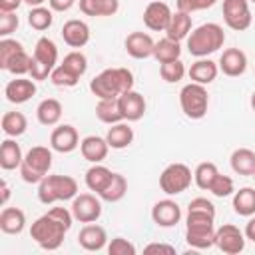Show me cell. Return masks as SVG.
<instances>
[{"instance_id": "obj_49", "label": "cell", "mask_w": 255, "mask_h": 255, "mask_svg": "<svg viewBox=\"0 0 255 255\" xmlns=\"http://www.w3.org/2000/svg\"><path fill=\"white\" fill-rule=\"evenodd\" d=\"M48 4L54 12H68L76 4V0H48Z\"/></svg>"}, {"instance_id": "obj_30", "label": "cell", "mask_w": 255, "mask_h": 255, "mask_svg": "<svg viewBox=\"0 0 255 255\" xmlns=\"http://www.w3.org/2000/svg\"><path fill=\"white\" fill-rule=\"evenodd\" d=\"M78 4L86 16H114L120 10V0H78Z\"/></svg>"}, {"instance_id": "obj_38", "label": "cell", "mask_w": 255, "mask_h": 255, "mask_svg": "<svg viewBox=\"0 0 255 255\" xmlns=\"http://www.w3.org/2000/svg\"><path fill=\"white\" fill-rule=\"evenodd\" d=\"M52 8H46V6H36V8H30L28 12V24L38 30V32H44L52 26L54 22V16H52Z\"/></svg>"}, {"instance_id": "obj_2", "label": "cell", "mask_w": 255, "mask_h": 255, "mask_svg": "<svg viewBox=\"0 0 255 255\" xmlns=\"http://www.w3.org/2000/svg\"><path fill=\"white\" fill-rule=\"evenodd\" d=\"M133 74L128 68H106L90 80V92L98 100L120 98L122 94L133 90Z\"/></svg>"}, {"instance_id": "obj_40", "label": "cell", "mask_w": 255, "mask_h": 255, "mask_svg": "<svg viewBox=\"0 0 255 255\" xmlns=\"http://www.w3.org/2000/svg\"><path fill=\"white\" fill-rule=\"evenodd\" d=\"M62 66L82 78V76L86 74V70H88V58H86L80 50H72V52H68V54L64 56Z\"/></svg>"}, {"instance_id": "obj_48", "label": "cell", "mask_w": 255, "mask_h": 255, "mask_svg": "<svg viewBox=\"0 0 255 255\" xmlns=\"http://www.w3.org/2000/svg\"><path fill=\"white\" fill-rule=\"evenodd\" d=\"M187 211H203V213L215 215V205H213L209 199H205V197H195V199L189 201Z\"/></svg>"}, {"instance_id": "obj_22", "label": "cell", "mask_w": 255, "mask_h": 255, "mask_svg": "<svg viewBox=\"0 0 255 255\" xmlns=\"http://www.w3.org/2000/svg\"><path fill=\"white\" fill-rule=\"evenodd\" d=\"M108 149L110 145L106 137H100V135H88L80 141V153L90 163H102L108 155Z\"/></svg>"}, {"instance_id": "obj_5", "label": "cell", "mask_w": 255, "mask_h": 255, "mask_svg": "<svg viewBox=\"0 0 255 255\" xmlns=\"http://www.w3.org/2000/svg\"><path fill=\"white\" fill-rule=\"evenodd\" d=\"M78 195V181L70 175H46L38 183V199L44 205H52L56 201H68Z\"/></svg>"}, {"instance_id": "obj_21", "label": "cell", "mask_w": 255, "mask_h": 255, "mask_svg": "<svg viewBox=\"0 0 255 255\" xmlns=\"http://www.w3.org/2000/svg\"><path fill=\"white\" fill-rule=\"evenodd\" d=\"M34 94H36V84H34V80H28V78H22V76L10 80V82L6 84V88H4V96H6V100L12 102V104H24V102H28Z\"/></svg>"}, {"instance_id": "obj_13", "label": "cell", "mask_w": 255, "mask_h": 255, "mask_svg": "<svg viewBox=\"0 0 255 255\" xmlns=\"http://www.w3.org/2000/svg\"><path fill=\"white\" fill-rule=\"evenodd\" d=\"M173 12L171 8L161 0H151L143 10V24L151 32H165L169 26Z\"/></svg>"}, {"instance_id": "obj_41", "label": "cell", "mask_w": 255, "mask_h": 255, "mask_svg": "<svg viewBox=\"0 0 255 255\" xmlns=\"http://www.w3.org/2000/svg\"><path fill=\"white\" fill-rule=\"evenodd\" d=\"M50 82L58 88H74L80 82V76H76L74 72H70L68 68H64L62 64H58L52 74H50Z\"/></svg>"}, {"instance_id": "obj_57", "label": "cell", "mask_w": 255, "mask_h": 255, "mask_svg": "<svg viewBox=\"0 0 255 255\" xmlns=\"http://www.w3.org/2000/svg\"><path fill=\"white\" fill-rule=\"evenodd\" d=\"M251 2H253V4H255V0H251Z\"/></svg>"}, {"instance_id": "obj_29", "label": "cell", "mask_w": 255, "mask_h": 255, "mask_svg": "<svg viewBox=\"0 0 255 255\" xmlns=\"http://www.w3.org/2000/svg\"><path fill=\"white\" fill-rule=\"evenodd\" d=\"M36 118L42 126H56L62 120V104L56 98H46L36 108Z\"/></svg>"}, {"instance_id": "obj_4", "label": "cell", "mask_w": 255, "mask_h": 255, "mask_svg": "<svg viewBox=\"0 0 255 255\" xmlns=\"http://www.w3.org/2000/svg\"><path fill=\"white\" fill-rule=\"evenodd\" d=\"M215 215L203 211H187L185 243L193 249H209L215 245Z\"/></svg>"}, {"instance_id": "obj_16", "label": "cell", "mask_w": 255, "mask_h": 255, "mask_svg": "<svg viewBox=\"0 0 255 255\" xmlns=\"http://www.w3.org/2000/svg\"><path fill=\"white\" fill-rule=\"evenodd\" d=\"M120 102V110H122V116L126 122H137L143 118L145 110H147V104H145V98L135 92V90H129L126 94H122L118 98Z\"/></svg>"}, {"instance_id": "obj_51", "label": "cell", "mask_w": 255, "mask_h": 255, "mask_svg": "<svg viewBox=\"0 0 255 255\" xmlns=\"http://www.w3.org/2000/svg\"><path fill=\"white\" fill-rule=\"evenodd\" d=\"M24 0H0V12H16Z\"/></svg>"}, {"instance_id": "obj_10", "label": "cell", "mask_w": 255, "mask_h": 255, "mask_svg": "<svg viewBox=\"0 0 255 255\" xmlns=\"http://www.w3.org/2000/svg\"><path fill=\"white\" fill-rule=\"evenodd\" d=\"M223 20L227 28L235 32H243L251 26V10L249 0H223Z\"/></svg>"}, {"instance_id": "obj_12", "label": "cell", "mask_w": 255, "mask_h": 255, "mask_svg": "<svg viewBox=\"0 0 255 255\" xmlns=\"http://www.w3.org/2000/svg\"><path fill=\"white\" fill-rule=\"evenodd\" d=\"M215 245L225 255H239L245 249V233L231 223H223L215 229Z\"/></svg>"}, {"instance_id": "obj_8", "label": "cell", "mask_w": 255, "mask_h": 255, "mask_svg": "<svg viewBox=\"0 0 255 255\" xmlns=\"http://www.w3.org/2000/svg\"><path fill=\"white\" fill-rule=\"evenodd\" d=\"M179 106H181V112L189 120L205 118L207 108H209V94H207L205 86L195 84V82L185 84L179 92Z\"/></svg>"}, {"instance_id": "obj_18", "label": "cell", "mask_w": 255, "mask_h": 255, "mask_svg": "<svg viewBox=\"0 0 255 255\" xmlns=\"http://www.w3.org/2000/svg\"><path fill=\"white\" fill-rule=\"evenodd\" d=\"M60 34H62V40L70 48H84L90 42V26L80 18H72L64 22Z\"/></svg>"}, {"instance_id": "obj_3", "label": "cell", "mask_w": 255, "mask_h": 255, "mask_svg": "<svg viewBox=\"0 0 255 255\" xmlns=\"http://www.w3.org/2000/svg\"><path fill=\"white\" fill-rule=\"evenodd\" d=\"M225 44V32L219 24L207 22L193 28L187 36V52L195 58H207Z\"/></svg>"}, {"instance_id": "obj_6", "label": "cell", "mask_w": 255, "mask_h": 255, "mask_svg": "<svg viewBox=\"0 0 255 255\" xmlns=\"http://www.w3.org/2000/svg\"><path fill=\"white\" fill-rule=\"evenodd\" d=\"M52 167V149L46 145H34L22 159L20 175L26 183H40Z\"/></svg>"}, {"instance_id": "obj_52", "label": "cell", "mask_w": 255, "mask_h": 255, "mask_svg": "<svg viewBox=\"0 0 255 255\" xmlns=\"http://www.w3.org/2000/svg\"><path fill=\"white\" fill-rule=\"evenodd\" d=\"M243 233H245V237H247L249 241H253V243H255V217H253V215L249 217V221H247V225H245V231H243Z\"/></svg>"}, {"instance_id": "obj_7", "label": "cell", "mask_w": 255, "mask_h": 255, "mask_svg": "<svg viewBox=\"0 0 255 255\" xmlns=\"http://www.w3.org/2000/svg\"><path fill=\"white\" fill-rule=\"evenodd\" d=\"M56 64H58V48L50 38L42 36L36 42L32 60H30V76H32V80L40 82V80L50 78V74L56 68Z\"/></svg>"}, {"instance_id": "obj_35", "label": "cell", "mask_w": 255, "mask_h": 255, "mask_svg": "<svg viewBox=\"0 0 255 255\" xmlns=\"http://www.w3.org/2000/svg\"><path fill=\"white\" fill-rule=\"evenodd\" d=\"M0 126H2V131H4L8 137H18V135H22V133L26 131L28 120H26V116H24L22 112H6V114L2 116Z\"/></svg>"}, {"instance_id": "obj_45", "label": "cell", "mask_w": 255, "mask_h": 255, "mask_svg": "<svg viewBox=\"0 0 255 255\" xmlns=\"http://www.w3.org/2000/svg\"><path fill=\"white\" fill-rule=\"evenodd\" d=\"M110 255H135V245L124 237H114L108 245Z\"/></svg>"}, {"instance_id": "obj_19", "label": "cell", "mask_w": 255, "mask_h": 255, "mask_svg": "<svg viewBox=\"0 0 255 255\" xmlns=\"http://www.w3.org/2000/svg\"><path fill=\"white\" fill-rule=\"evenodd\" d=\"M124 48L126 52L135 58V60H145L149 56H153V48H155V42L151 40L149 34L145 32H131L128 34L126 42H124Z\"/></svg>"}, {"instance_id": "obj_33", "label": "cell", "mask_w": 255, "mask_h": 255, "mask_svg": "<svg viewBox=\"0 0 255 255\" xmlns=\"http://www.w3.org/2000/svg\"><path fill=\"white\" fill-rule=\"evenodd\" d=\"M233 211L241 217L255 215V187H241L233 193Z\"/></svg>"}, {"instance_id": "obj_46", "label": "cell", "mask_w": 255, "mask_h": 255, "mask_svg": "<svg viewBox=\"0 0 255 255\" xmlns=\"http://www.w3.org/2000/svg\"><path fill=\"white\" fill-rule=\"evenodd\" d=\"M20 20L16 16V12H0V36L8 38L12 32H16Z\"/></svg>"}, {"instance_id": "obj_55", "label": "cell", "mask_w": 255, "mask_h": 255, "mask_svg": "<svg viewBox=\"0 0 255 255\" xmlns=\"http://www.w3.org/2000/svg\"><path fill=\"white\" fill-rule=\"evenodd\" d=\"M249 104H251V108H253V112H255V92L251 94V102H249Z\"/></svg>"}, {"instance_id": "obj_50", "label": "cell", "mask_w": 255, "mask_h": 255, "mask_svg": "<svg viewBox=\"0 0 255 255\" xmlns=\"http://www.w3.org/2000/svg\"><path fill=\"white\" fill-rule=\"evenodd\" d=\"M145 253H153V251H163V253H175V247L165 245V243H149L143 247Z\"/></svg>"}, {"instance_id": "obj_31", "label": "cell", "mask_w": 255, "mask_h": 255, "mask_svg": "<svg viewBox=\"0 0 255 255\" xmlns=\"http://www.w3.org/2000/svg\"><path fill=\"white\" fill-rule=\"evenodd\" d=\"M191 24H193V22H191V14L177 10V12L171 16V20H169V26H167V30H165V36L171 38V40H175V42H181L183 38L189 36Z\"/></svg>"}, {"instance_id": "obj_14", "label": "cell", "mask_w": 255, "mask_h": 255, "mask_svg": "<svg viewBox=\"0 0 255 255\" xmlns=\"http://www.w3.org/2000/svg\"><path fill=\"white\" fill-rule=\"evenodd\" d=\"M80 145V135L78 129L70 124H62L52 129L50 133V147L58 153H70Z\"/></svg>"}, {"instance_id": "obj_24", "label": "cell", "mask_w": 255, "mask_h": 255, "mask_svg": "<svg viewBox=\"0 0 255 255\" xmlns=\"http://www.w3.org/2000/svg\"><path fill=\"white\" fill-rule=\"evenodd\" d=\"M112 177H114V171L110 169V167H106V165H102V163H94L88 171H86V175H84V181H86V187L90 189V191H96L98 195L106 189V185L112 181Z\"/></svg>"}, {"instance_id": "obj_11", "label": "cell", "mask_w": 255, "mask_h": 255, "mask_svg": "<svg viewBox=\"0 0 255 255\" xmlns=\"http://www.w3.org/2000/svg\"><path fill=\"white\" fill-rule=\"evenodd\" d=\"M72 215L80 223H96L102 217V203L92 193H80L72 199Z\"/></svg>"}, {"instance_id": "obj_39", "label": "cell", "mask_w": 255, "mask_h": 255, "mask_svg": "<svg viewBox=\"0 0 255 255\" xmlns=\"http://www.w3.org/2000/svg\"><path fill=\"white\" fill-rule=\"evenodd\" d=\"M159 76L163 82L167 84H175L179 80H183L185 76V66L181 60H171V62H165L159 66Z\"/></svg>"}, {"instance_id": "obj_20", "label": "cell", "mask_w": 255, "mask_h": 255, "mask_svg": "<svg viewBox=\"0 0 255 255\" xmlns=\"http://www.w3.org/2000/svg\"><path fill=\"white\" fill-rule=\"evenodd\" d=\"M78 243L86 251H102L108 243V233L98 223H86L78 233Z\"/></svg>"}, {"instance_id": "obj_54", "label": "cell", "mask_w": 255, "mask_h": 255, "mask_svg": "<svg viewBox=\"0 0 255 255\" xmlns=\"http://www.w3.org/2000/svg\"><path fill=\"white\" fill-rule=\"evenodd\" d=\"M24 2H26L30 8H36V6H42L46 0H24Z\"/></svg>"}, {"instance_id": "obj_9", "label": "cell", "mask_w": 255, "mask_h": 255, "mask_svg": "<svg viewBox=\"0 0 255 255\" xmlns=\"http://www.w3.org/2000/svg\"><path fill=\"white\" fill-rule=\"evenodd\" d=\"M193 173L185 163H169L159 175V187L165 195H179L191 185Z\"/></svg>"}, {"instance_id": "obj_25", "label": "cell", "mask_w": 255, "mask_h": 255, "mask_svg": "<svg viewBox=\"0 0 255 255\" xmlns=\"http://www.w3.org/2000/svg\"><path fill=\"white\" fill-rule=\"evenodd\" d=\"M26 227V215L20 207H4L0 213V229L8 235H18Z\"/></svg>"}, {"instance_id": "obj_1", "label": "cell", "mask_w": 255, "mask_h": 255, "mask_svg": "<svg viewBox=\"0 0 255 255\" xmlns=\"http://www.w3.org/2000/svg\"><path fill=\"white\" fill-rule=\"evenodd\" d=\"M72 221H74L72 211H68L66 207H52L48 213L40 215L32 223L30 237L44 251H56L64 243V235L70 231Z\"/></svg>"}, {"instance_id": "obj_36", "label": "cell", "mask_w": 255, "mask_h": 255, "mask_svg": "<svg viewBox=\"0 0 255 255\" xmlns=\"http://www.w3.org/2000/svg\"><path fill=\"white\" fill-rule=\"evenodd\" d=\"M126 191H128V181H126V177H124L122 173H114L112 181H110V183L106 185V189L100 193V199L110 201V203H116V201L124 199Z\"/></svg>"}, {"instance_id": "obj_47", "label": "cell", "mask_w": 255, "mask_h": 255, "mask_svg": "<svg viewBox=\"0 0 255 255\" xmlns=\"http://www.w3.org/2000/svg\"><path fill=\"white\" fill-rule=\"evenodd\" d=\"M217 0H177V10L181 12H197V10H205V8H211Z\"/></svg>"}, {"instance_id": "obj_53", "label": "cell", "mask_w": 255, "mask_h": 255, "mask_svg": "<svg viewBox=\"0 0 255 255\" xmlns=\"http://www.w3.org/2000/svg\"><path fill=\"white\" fill-rule=\"evenodd\" d=\"M8 199H10V187H8V183L2 179V205H6Z\"/></svg>"}, {"instance_id": "obj_37", "label": "cell", "mask_w": 255, "mask_h": 255, "mask_svg": "<svg viewBox=\"0 0 255 255\" xmlns=\"http://www.w3.org/2000/svg\"><path fill=\"white\" fill-rule=\"evenodd\" d=\"M217 165L215 163H211V161H203V163H199L197 167H195V171H193V181H195V185L199 187V189H203V191H209V187H211V183H213V179L217 177Z\"/></svg>"}, {"instance_id": "obj_32", "label": "cell", "mask_w": 255, "mask_h": 255, "mask_svg": "<svg viewBox=\"0 0 255 255\" xmlns=\"http://www.w3.org/2000/svg\"><path fill=\"white\" fill-rule=\"evenodd\" d=\"M96 116L102 124H118V122H126L124 116H122V110H120V102L118 98H112V100H98L96 104Z\"/></svg>"}, {"instance_id": "obj_44", "label": "cell", "mask_w": 255, "mask_h": 255, "mask_svg": "<svg viewBox=\"0 0 255 255\" xmlns=\"http://www.w3.org/2000/svg\"><path fill=\"white\" fill-rule=\"evenodd\" d=\"M209 191L215 195V197H229L233 191H235V185H233V179L229 175H223V173H217V177L213 179Z\"/></svg>"}, {"instance_id": "obj_26", "label": "cell", "mask_w": 255, "mask_h": 255, "mask_svg": "<svg viewBox=\"0 0 255 255\" xmlns=\"http://www.w3.org/2000/svg\"><path fill=\"white\" fill-rule=\"evenodd\" d=\"M106 141L112 149H124L128 147L131 141H133V129L129 128V124L126 122H118V124H112L108 128V133H106Z\"/></svg>"}, {"instance_id": "obj_17", "label": "cell", "mask_w": 255, "mask_h": 255, "mask_svg": "<svg viewBox=\"0 0 255 255\" xmlns=\"http://www.w3.org/2000/svg\"><path fill=\"white\" fill-rule=\"evenodd\" d=\"M151 219L157 227H173L181 219V207L173 199H161L151 207Z\"/></svg>"}, {"instance_id": "obj_28", "label": "cell", "mask_w": 255, "mask_h": 255, "mask_svg": "<svg viewBox=\"0 0 255 255\" xmlns=\"http://www.w3.org/2000/svg\"><path fill=\"white\" fill-rule=\"evenodd\" d=\"M231 169L237 175H253L255 173V151L249 147H237L231 157Z\"/></svg>"}, {"instance_id": "obj_56", "label": "cell", "mask_w": 255, "mask_h": 255, "mask_svg": "<svg viewBox=\"0 0 255 255\" xmlns=\"http://www.w3.org/2000/svg\"><path fill=\"white\" fill-rule=\"evenodd\" d=\"M251 177H253V179H255V173H253V175H251Z\"/></svg>"}, {"instance_id": "obj_34", "label": "cell", "mask_w": 255, "mask_h": 255, "mask_svg": "<svg viewBox=\"0 0 255 255\" xmlns=\"http://www.w3.org/2000/svg\"><path fill=\"white\" fill-rule=\"evenodd\" d=\"M181 56V46L179 42L171 40V38H161L155 42V48H153V58L159 62V64H165V62H171V60H179Z\"/></svg>"}, {"instance_id": "obj_42", "label": "cell", "mask_w": 255, "mask_h": 255, "mask_svg": "<svg viewBox=\"0 0 255 255\" xmlns=\"http://www.w3.org/2000/svg\"><path fill=\"white\" fill-rule=\"evenodd\" d=\"M30 60H32V56H28L26 50H22V52H18L16 56H12L8 60V64H6L4 70L10 72V74H14V76L30 74Z\"/></svg>"}, {"instance_id": "obj_15", "label": "cell", "mask_w": 255, "mask_h": 255, "mask_svg": "<svg viewBox=\"0 0 255 255\" xmlns=\"http://www.w3.org/2000/svg\"><path fill=\"white\" fill-rule=\"evenodd\" d=\"M219 70L229 76V78H239L245 74L247 70V56L243 50L239 48H227L223 50V54L219 56V62H217Z\"/></svg>"}, {"instance_id": "obj_27", "label": "cell", "mask_w": 255, "mask_h": 255, "mask_svg": "<svg viewBox=\"0 0 255 255\" xmlns=\"http://www.w3.org/2000/svg\"><path fill=\"white\" fill-rule=\"evenodd\" d=\"M22 159H24V155H22L20 143H16V139H12V137L4 139L0 145V167L6 171L16 169L22 165Z\"/></svg>"}, {"instance_id": "obj_43", "label": "cell", "mask_w": 255, "mask_h": 255, "mask_svg": "<svg viewBox=\"0 0 255 255\" xmlns=\"http://www.w3.org/2000/svg\"><path fill=\"white\" fill-rule=\"evenodd\" d=\"M22 50H24V46H22L18 40L2 38V40H0V68L4 70L6 64H8V60H10L12 56H16L18 52H22Z\"/></svg>"}, {"instance_id": "obj_23", "label": "cell", "mask_w": 255, "mask_h": 255, "mask_svg": "<svg viewBox=\"0 0 255 255\" xmlns=\"http://www.w3.org/2000/svg\"><path fill=\"white\" fill-rule=\"evenodd\" d=\"M217 72H219V66L213 60H209V58H197V62L191 64V68H189L187 74H189L191 82L201 84V86H207V84H211L217 78Z\"/></svg>"}]
</instances>
